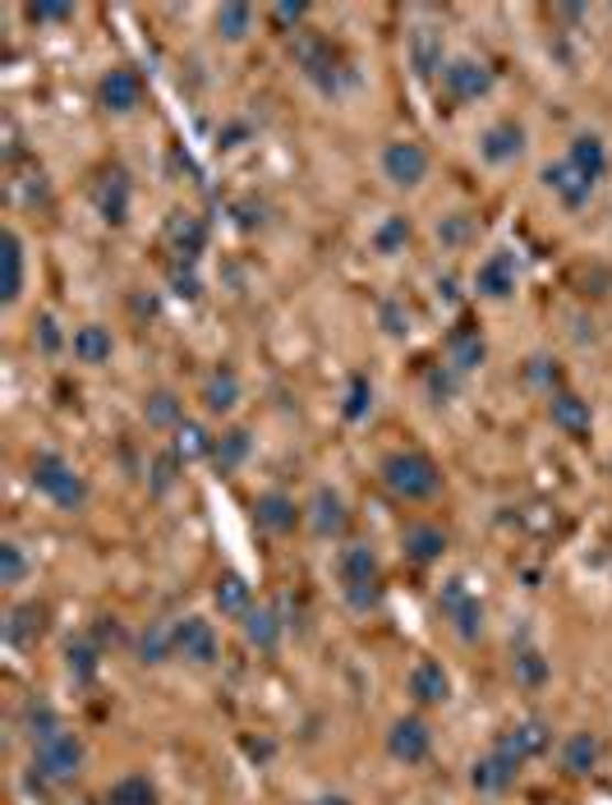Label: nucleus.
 <instances>
[{
  "label": "nucleus",
  "instance_id": "obj_40",
  "mask_svg": "<svg viewBox=\"0 0 612 805\" xmlns=\"http://www.w3.org/2000/svg\"><path fill=\"white\" fill-rule=\"evenodd\" d=\"M212 437H208V428L203 424H181L175 428V456L181 460H198V456H212Z\"/></svg>",
  "mask_w": 612,
  "mask_h": 805
},
{
  "label": "nucleus",
  "instance_id": "obj_49",
  "mask_svg": "<svg viewBox=\"0 0 612 805\" xmlns=\"http://www.w3.org/2000/svg\"><path fill=\"white\" fill-rule=\"evenodd\" d=\"M171 291L181 295V300H198L203 285H198V276H194V263H175V268H171Z\"/></svg>",
  "mask_w": 612,
  "mask_h": 805
},
{
  "label": "nucleus",
  "instance_id": "obj_15",
  "mask_svg": "<svg viewBox=\"0 0 612 805\" xmlns=\"http://www.w3.org/2000/svg\"><path fill=\"white\" fill-rule=\"evenodd\" d=\"M337 576H341V589H354V585H378L382 570H378V553L369 543H346L341 557H337Z\"/></svg>",
  "mask_w": 612,
  "mask_h": 805
},
{
  "label": "nucleus",
  "instance_id": "obj_28",
  "mask_svg": "<svg viewBox=\"0 0 612 805\" xmlns=\"http://www.w3.org/2000/svg\"><path fill=\"white\" fill-rule=\"evenodd\" d=\"M212 603L221 608V617L244 621V612L253 608V589H249V580H244V576H236V570H226V576L212 585Z\"/></svg>",
  "mask_w": 612,
  "mask_h": 805
},
{
  "label": "nucleus",
  "instance_id": "obj_25",
  "mask_svg": "<svg viewBox=\"0 0 612 805\" xmlns=\"http://www.w3.org/2000/svg\"><path fill=\"white\" fill-rule=\"evenodd\" d=\"M253 515H259V525L272 534H291L299 525V507L286 498V492H263V498L253 502Z\"/></svg>",
  "mask_w": 612,
  "mask_h": 805
},
{
  "label": "nucleus",
  "instance_id": "obj_9",
  "mask_svg": "<svg viewBox=\"0 0 612 805\" xmlns=\"http://www.w3.org/2000/svg\"><path fill=\"white\" fill-rule=\"evenodd\" d=\"M382 171H387V180H392V185H401V189H415L419 180L428 175V152H424L419 143H411V139L387 143V148H382Z\"/></svg>",
  "mask_w": 612,
  "mask_h": 805
},
{
  "label": "nucleus",
  "instance_id": "obj_37",
  "mask_svg": "<svg viewBox=\"0 0 612 805\" xmlns=\"http://www.w3.org/2000/svg\"><path fill=\"white\" fill-rule=\"evenodd\" d=\"M19 291H23V240L6 230V285H0V300L14 304Z\"/></svg>",
  "mask_w": 612,
  "mask_h": 805
},
{
  "label": "nucleus",
  "instance_id": "obj_45",
  "mask_svg": "<svg viewBox=\"0 0 612 805\" xmlns=\"http://www.w3.org/2000/svg\"><path fill=\"white\" fill-rule=\"evenodd\" d=\"M405 240H411V217H387L378 226V236H373L378 253H396Z\"/></svg>",
  "mask_w": 612,
  "mask_h": 805
},
{
  "label": "nucleus",
  "instance_id": "obj_13",
  "mask_svg": "<svg viewBox=\"0 0 612 805\" xmlns=\"http://www.w3.org/2000/svg\"><path fill=\"white\" fill-rule=\"evenodd\" d=\"M479 152H483V162H493V166L516 162L521 152H525V129H521L516 120H498V124H489V129H483Z\"/></svg>",
  "mask_w": 612,
  "mask_h": 805
},
{
  "label": "nucleus",
  "instance_id": "obj_11",
  "mask_svg": "<svg viewBox=\"0 0 612 805\" xmlns=\"http://www.w3.org/2000/svg\"><path fill=\"white\" fill-rule=\"evenodd\" d=\"M97 97H101V107H107V111L130 116V111L139 107V101H143V79H139L134 69H124V65H120V69H111L107 79L97 84Z\"/></svg>",
  "mask_w": 612,
  "mask_h": 805
},
{
  "label": "nucleus",
  "instance_id": "obj_38",
  "mask_svg": "<svg viewBox=\"0 0 612 805\" xmlns=\"http://www.w3.org/2000/svg\"><path fill=\"white\" fill-rule=\"evenodd\" d=\"M244 456H249V433H244V428H231V433H226L221 443L212 447V465H217L221 475L240 470V465H244Z\"/></svg>",
  "mask_w": 612,
  "mask_h": 805
},
{
  "label": "nucleus",
  "instance_id": "obj_4",
  "mask_svg": "<svg viewBox=\"0 0 612 805\" xmlns=\"http://www.w3.org/2000/svg\"><path fill=\"white\" fill-rule=\"evenodd\" d=\"M291 51H295V65L309 74V79H314L323 93H341V84H350V74H346V65H341V56H337V46H331L327 37L299 33V37L291 42Z\"/></svg>",
  "mask_w": 612,
  "mask_h": 805
},
{
  "label": "nucleus",
  "instance_id": "obj_8",
  "mask_svg": "<svg viewBox=\"0 0 612 805\" xmlns=\"http://www.w3.org/2000/svg\"><path fill=\"white\" fill-rule=\"evenodd\" d=\"M175 654L189 659V663H198V667L217 663L221 640H217V631H212V621H203V617H181V621H175Z\"/></svg>",
  "mask_w": 612,
  "mask_h": 805
},
{
  "label": "nucleus",
  "instance_id": "obj_41",
  "mask_svg": "<svg viewBox=\"0 0 612 805\" xmlns=\"http://www.w3.org/2000/svg\"><path fill=\"white\" fill-rule=\"evenodd\" d=\"M369 410H373V387H369L364 373H354L350 387H346V405H341V414H346L350 424H360V420H369Z\"/></svg>",
  "mask_w": 612,
  "mask_h": 805
},
{
  "label": "nucleus",
  "instance_id": "obj_55",
  "mask_svg": "<svg viewBox=\"0 0 612 805\" xmlns=\"http://www.w3.org/2000/svg\"><path fill=\"white\" fill-rule=\"evenodd\" d=\"M244 230H253V226H263V203L253 207V203H240V217H236Z\"/></svg>",
  "mask_w": 612,
  "mask_h": 805
},
{
  "label": "nucleus",
  "instance_id": "obj_14",
  "mask_svg": "<svg viewBox=\"0 0 612 805\" xmlns=\"http://www.w3.org/2000/svg\"><path fill=\"white\" fill-rule=\"evenodd\" d=\"M474 291L483 300H512L516 295V258L512 253H493L489 263H479L474 272Z\"/></svg>",
  "mask_w": 612,
  "mask_h": 805
},
{
  "label": "nucleus",
  "instance_id": "obj_42",
  "mask_svg": "<svg viewBox=\"0 0 612 805\" xmlns=\"http://www.w3.org/2000/svg\"><path fill=\"white\" fill-rule=\"evenodd\" d=\"M512 667H516V682H521L525 690H539V686L548 682V659L539 654V649H521Z\"/></svg>",
  "mask_w": 612,
  "mask_h": 805
},
{
  "label": "nucleus",
  "instance_id": "obj_1",
  "mask_svg": "<svg viewBox=\"0 0 612 805\" xmlns=\"http://www.w3.org/2000/svg\"><path fill=\"white\" fill-rule=\"evenodd\" d=\"M382 483L405 502H424L442 488V475L424 452H392L387 460H382Z\"/></svg>",
  "mask_w": 612,
  "mask_h": 805
},
{
  "label": "nucleus",
  "instance_id": "obj_17",
  "mask_svg": "<svg viewBox=\"0 0 612 805\" xmlns=\"http://www.w3.org/2000/svg\"><path fill=\"white\" fill-rule=\"evenodd\" d=\"M97 213L111 226L130 221V180H124V171H107L97 180Z\"/></svg>",
  "mask_w": 612,
  "mask_h": 805
},
{
  "label": "nucleus",
  "instance_id": "obj_56",
  "mask_svg": "<svg viewBox=\"0 0 612 805\" xmlns=\"http://www.w3.org/2000/svg\"><path fill=\"white\" fill-rule=\"evenodd\" d=\"M428 387H433V396L442 401V396L451 392V378H447V373H428Z\"/></svg>",
  "mask_w": 612,
  "mask_h": 805
},
{
  "label": "nucleus",
  "instance_id": "obj_50",
  "mask_svg": "<svg viewBox=\"0 0 612 805\" xmlns=\"http://www.w3.org/2000/svg\"><path fill=\"white\" fill-rule=\"evenodd\" d=\"M378 599H382V580H378V585H354V589H346V603H350L354 612L378 608Z\"/></svg>",
  "mask_w": 612,
  "mask_h": 805
},
{
  "label": "nucleus",
  "instance_id": "obj_58",
  "mask_svg": "<svg viewBox=\"0 0 612 805\" xmlns=\"http://www.w3.org/2000/svg\"><path fill=\"white\" fill-rule=\"evenodd\" d=\"M438 295L442 300H456V281H438Z\"/></svg>",
  "mask_w": 612,
  "mask_h": 805
},
{
  "label": "nucleus",
  "instance_id": "obj_20",
  "mask_svg": "<svg viewBox=\"0 0 612 805\" xmlns=\"http://www.w3.org/2000/svg\"><path fill=\"white\" fill-rule=\"evenodd\" d=\"M544 185H548L557 198H562L567 207H584V203H590V194H594V180H584L571 162L548 166V171H544Z\"/></svg>",
  "mask_w": 612,
  "mask_h": 805
},
{
  "label": "nucleus",
  "instance_id": "obj_21",
  "mask_svg": "<svg viewBox=\"0 0 612 805\" xmlns=\"http://www.w3.org/2000/svg\"><path fill=\"white\" fill-rule=\"evenodd\" d=\"M483 355H489V346H483L479 327H470V323L451 327V336H447V359H451V369H456V373H470V369H479V363H483Z\"/></svg>",
  "mask_w": 612,
  "mask_h": 805
},
{
  "label": "nucleus",
  "instance_id": "obj_36",
  "mask_svg": "<svg viewBox=\"0 0 612 805\" xmlns=\"http://www.w3.org/2000/svg\"><path fill=\"white\" fill-rule=\"evenodd\" d=\"M107 805H162V801H157V787H152L143 773H124L107 792Z\"/></svg>",
  "mask_w": 612,
  "mask_h": 805
},
{
  "label": "nucleus",
  "instance_id": "obj_47",
  "mask_svg": "<svg viewBox=\"0 0 612 805\" xmlns=\"http://www.w3.org/2000/svg\"><path fill=\"white\" fill-rule=\"evenodd\" d=\"M378 318H382V331H387V336H411V308H405L401 300H387V304H382Z\"/></svg>",
  "mask_w": 612,
  "mask_h": 805
},
{
  "label": "nucleus",
  "instance_id": "obj_2",
  "mask_svg": "<svg viewBox=\"0 0 612 805\" xmlns=\"http://www.w3.org/2000/svg\"><path fill=\"white\" fill-rule=\"evenodd\" d=\"M84 760H88V750H84L79 737L69 732V727H61L56 737H46V741L33 746V773L42 777V783H51V787H69L74 777L84 773Z\"/></svg>",
  "mask_w": 612,
  "mask_h": 805
},
{
  "label": "nucleus",
  "instance_id": "obj_54",
  "mask_svg": "<svg viewBox=\"0 0 612 805\" xmlns=\"http://www.w3.org/2000/svg\"><path fill=\"white\" fill-rule=\"evenodd\" d=\"M37 341H42V350H61V331H56V323H51V318L37 323Z\"/></svg>",
  "mask_w": 612,
  "mask_h": 805
},
{
  "label": "nucleus",
  "instance_id": "obj_52",
  "mask_svg": "<svg viewBox=\"0 0 612 805\" xmlns=\"http://www.w3.org/2000/svg\"><path fill=\"white\" fill-rule=\"evenodd\" d=\"M175 460H181V456L171 452V456H162L157 465H152V488H157V492H166V488H171V479H175Z\"/></svg>",
  "mask_w": 612,
  "mask_h": 805
},
{
  "label": "nucleus",
  "instance_id": "obj_16",
  "mask_svg": "<svg viewBox=\"0 0 612 805\" xmlns=\"http://www.w3.org/2000/svg\"><path fill=\"white\" fill-rule=\"evenodd\" d=\"M411 695L419 699V705H447L451 699V677H447V667L438 663V659H419L415 667H411Z\"/></svg>",
  "mask_w": 612,
  "mask_h": 805
},
{
  "label": "nucleus",
  "instance_id": "obj_53",
  "mask_svg": "<svg viewBox=\"0 0 612 805\" xmlns=\"http://www.w3.org/2000/svg\"><path fill=\"white\" fill-rule=\"evenodd\" d=\"M438 236H442V240H451V244H456V240H466V236H470V221H466V217H451L447 226H438Z\"/></svg>",
  "mask_w": 612,
  "mask_h": 805
},
{
  "label": "nucleus",
  "instance_id": "obj_26",
  "mask_svg": "<svg viewBox=\"0 0 612 805\" xmlns=\"http://www.w3.org/2000/svg\"><path fill=\"white\" fill-rule=\"evenodd\" d=\"M567 162L584 175V180H603V171H608V148H603V139L599 134H576L571 139V148H567Z\"/></svg>",
  "mask_w": 612,
  "mask_h": 805
},
{
  "label": "nucleus",
  "instance_id": "obj_31",
  "mask_svg": "<svg viewBox=\"0 0 612 805\" xmlns=\"http://www.w3.org/2000/svg\"><path fill=\"white\" fill-rule=\"evenodd\" d=\"M203 405H208L212 414H226L240 405V378L236 369H217L208 382H203Z\"/></svg>",
  "mask_w": 612,
  "mask_h": 805
},
{
  "label": "nucleus",
  "instance_id": "obj_19",
  "mask_svg": "<svg viewBox=\"0 0 612 805\" xmlns=\"http://www.w3.org/2000/svg\"><path fill=\"white\" fill-rule=\"evenodd\" d=\"M46 635V603H19L6 617V640L14 649H33Z\"/></svg>",
  "mask_w": 612,
  "mask_h": 805
},
{
  "label": "nucleus",
  "instance_id": "obj_48",
  "mask_svg": "<svg viewBox=\"0 0 612 805\" xmlns=\"http://www.w3.org/2000/svg\"><path fill=\"white\" fill-rule=\"evenodd\" d=\"M304 14H309V6H304V0H282V6H272V23L282 33H291V29H299L304 23Z\"/></svg>",
  "mask_w": 612,
  "mask_h": 805
},
{
  "label": "nucleus",
  "instance_id": "obj_34",
  "mask_svg": "<svg viewBox=\"0 0 612 805\" xmlns=\"http://www.w3.org/2000/svg\"><path fill=\"white\" fill-rule=\"evenodd\" d=\"M442 553H447V534H442V530H433V525H415L411 534H405V557H411V562L428 566V562H438Z\"/></svg>",
  "mask_w": 612,
  "mask_h": 805
},
{
  "label": "nucleus",
  "instance_id": "obj_5",
  "mask_svg": "<svg viewBox=\"0 0 612 805\" xmlns=\"http://www.w3.org/2000/svg\"><path fill=\"white\" fill-rule=\"evenodd\" d=\"M438 608H442V617H451V627H456V635H461V640H479L483 635V603L470 594L466 580H447L438 589Z\"/></svg>",
  "mask_w": 612,
  "mask_h": 805
},
{
  "label": "nucleus",
  "instance_id": "obj_46",
  "mask_svg": "<svg viewBox=\"0 0 612 805\" xmlns=\"http://www.w3.org/2000/svg\"><path fill=\"white\" fill-rule=\"evenodd\" d=\"M29 576V562H23L19 543H0V585H19Z\"/></svg>",
  "mask_w": 612,
  "mask_h": 805
},
{
  "label": "nucleus",
  "instance_id": "obj_32",
  "mask_svg": "<svg viewBox=\"0 0 612 805\" xmlns=\"http://www.w3.org/2000/svg\"><path fill=\"white\" fill-rule=\"evenodd\" d=\"M111 350H116V341H111V331H107V327L88 323V327L74 331V359H84V363H107V359H111Z\"/></svg>",
  "mask_w": 612,
  "mask_h": 805
},
{
  "label": "nucleus",
  "instance_id": "obj_6",
  "mask_svg": "<svg viewBox=\"0 0 612 805\" xmlns=\"http://www.w3.org/2000/svg\"><path fill=\"white\" fill-rule=\"evenodd\" d=\"M428 750H433V727L424 722V718H396L392 722V732H387V755L396 760V764H405V769H415V764H424L428 760Z\"/></svg>",
  "mask_w": 612,
  "mask_h": 805
},
{
  "label": "nucleus",
  "instance_id": "obj_22",
  "mask_svg": "<svg viewBox=\"0 0 612 805\" xmlns=\"http://www.w3.org/2000/svg\"><path fill=\"white\" fill-rule=\"evenodd\" d=\"M134 654L143 667H162L166 659H181L175 654V621H147V631L139 635Z\"/></svg>",
  "mask_w": 612,
  "mask_h": 805
},
{
  "label": "nucleus",
  "instance_id": "obj_44",
  "mask_svg": "<svg viewBox=\"0 0 612 805\" xmlns=\"http://www.w3.org/2000/svg\"><path fill=\"white\" fill-rule=\"evenodd\" d=\"M525 378H529L534 387H544L548 396H553V392H562V363L548 359V355H534V359H529V369H525Z\"/></svg>",
  "mask_w": 612,
  "mask_h": 805
},
{
  "label": "nucleus",
  "instance_id": "obj_18",
  "mask_svg": "<svg viewBox=\"0 0 612 805\" xmlns=\"http://www.w3.org/2000/svg\"><path fill=\"white\" fill-rule=\"evenodd\" d=\"M166 240L175 253H181V263H194L203 253V244H208V226H203V217H194V213H175V217H166Z\"/></svg>",
  "mask_w": 612,
  "mask_h": 805
},
{
  "label": "nucleus",
  "instance_id": "obj_51",
  "mask_svg": "<svg viewBox=\"0 0 612 805\" xmlns=\"http://www.w3.org/2000/svg\"><path fill=\"white\" fill-rule=\"evenodd\" d=\"M23 14H29V23H69L74 6H29Z\"/></svg>",
  "mask_w": 612,
  "mask_h": 805
},
{
  "label": "nucleus",
  "instance_id": "obj_33",
  "mask_svg": "<svg viewBox=\"0 0 612 805\" xmlns=\"http://www.w3.org/2000/svg\"><path fill=\"white\" fill-rule=\"evenodd\" d=\"M411 61H415V74H424V79H433L438 69H447V65H442V33L419 29V33L411 37Z\"/></svg>",
  "mask_w": 612,
  "mask_h": 805
},
{
  "label": "nucleus",
  "instance_id": "obj_29",
  "mask_svg": "<svg viewBox=\"0 0 612 805\" xmlns=\"http://www.w3.org/2000/svg\"><path fill=\"white\" fill-rule=\"evenodd\" d=\"M548 414H553V424L562 433H571V437L590 433V401H580L571 392H553L548 396Z\"/></svg>",
  "mask_w": 612,
  "mask_h": 805
},
{
  "label": "nucleus",
  "instance_id": "obj_35",
  "mask_svg": "<svg viewBox=\"0 0 612 805\" xmlns=\"http://www.w3.org/2000/svg\"><path fill=\"white\" fill-rule=\"evenodd\" d=\"M65 667H69L74 682H92L97 667H101V649H97V640H69V644H65Z\"/></svg>",
  "mask_w": 612,
  "mask_h": 805
},
{
  "label": "nucleus",
  "instance_id": "obj_3",
  "mask_svg": "<svg viewBox=\"0 0 612 805\" xmlns=\"http://www.w3.org/2000/svg\"><path fill=\"white\" fill-rule=\"evenodd\" d=\"M33 488L42 492L46 502H56L61 511H79V507L88 502V483H84V475L74 470L65 456H56V452H42V456L33 460Z\"/></svg>",
  "mask_w": 612,
  "mask_h": 805
},
{
  "label": "nucleus",
  "instance_id": "obj_24",
  "mask_svg": "<svg viewBox=\"0 0 612 805\" xmlns=\"http://www.w3.org/2000/svg\"><path fill=\"white\" fill-rule=\"evenodd\" d=\"M240 631H244V644H249V649H263V654H267V649L282 644V617H276V608H263V603H259V608L244 612Z\"/></svg>",
  "mask_w": 612,
  "mask_h": 805
},
{
  "label": "nucleus",
  "instance_id": "obj_7",
  "mask_svg": "<svg viewBox=\"0 0 612 805\" xmlns=\"http://www.w3.org/2000/svg\"><path fill=\"white\" fill-rule=\"evenodd\" d=\"M516 773H521V760L512 755V750L493 746L483 760H474V769H470V787H474L479 796H502L506 787L516 783Z\"/></svg>",
  "mask_w": 612,
  "mask_h": 805
},
{
  "label": "nucleus",
  "instance_id": "obj_12",
  "mask_svg": "<svg viewBox=\"0 0 612 805\" xmlns=\"http://www.w3.org/2000/svg\"><path fill=\"white\" fill-rule=\"evenodd\" d=\"M442 84H447V93H451L456 101H474V97H483V93L493 88V69L466 56V61H451V65L442 69Z\"/></svg>",
  "mask_w": 612,
  "mask_h": 805
},
{
  "label": "nucleus",
  "instance_id": "obj_23",
  "mask_svg": "<svg viewBox=\"0 0 612 805\" xmlns=\"http://www.w3.org/2000/svg\"><path fill=\"white\" fill-rule=\"evenodd\" d=\"M309 525H314L318 539H337V534L346 530V502H341V492H331V488H318V492H314V502H309Z\"/></svg>",
  "mask_w": 612,
  "mask_h": 805
},
{
  "label": "nucleus",
  "instance_id": "obj_57",
  "mask_svg": "<svg viewBox=\"0 0 612 805\" xmlns=\"http://www.w3.org/2000/svg\"><path fill=\"white\" fill-rule=\"evenodd\" d=\"M309 805H350V796H337V792H327V796H318V801H309Z\"/></svg>",
  "mask_w": 612,
  "mask_h": 805
},
{
  "label": "nucleus",
  "instance_id": "obj_43",
  "mask_svg": "<svg viewBox=\"0 0 612 805\" xmlns=\"http://www.w3.org/2000/svg\"><path fill=\"white\" fill-rule=\"evenodd\" d=\"M143 414H147L152 428H181V401H175L171 392H152Z\"/></svg>",
  "mask_w": 612,
  "mask_h": 805
},
{
  "label": "nucleus",
  "instance_id": "obj_27",
  "mask_svg": "<svg viewBox=\"0 0 612 805\" xmlns=\"http://www.w3.org/2000/svg\"><path fill=\"white\" fill-rule=\"evenodd\" d=\"M599 755H603V746H599L594 732H571V737L562 741V769H567L571 777L594 773V769H599Z\"/></svg>",
  "mask_w": 612,
  "mask_h": 805
},
{
  "label": "nucleus",
  "instance_id": "obj_39",
  "mask_svg": "<svg viewBox=\"0 0 612 805\" xmlns=\"http://www.w3.org/2000/svg\"><path fill=\"white\" fill-rule=\"evenodd\" d=\"M217 33L226 42H244L253 33V10L244 6V0H236V6H221L217 10Z\"/></svg>",
  "mask_w": 612,
  "mask_h": 805
},
{
  "label": "nucleus",
  "instance_id": "obj_10",
  "mask_svg": "<svg viewBox=\"0 0 612 805\" xmlns=\"http://www.w3.org/2000/svg\"><path fill=\"white\" fill-rule=\"evenodd\" d=\"M493 746L512 750V755H516L521 764H529V760L548 755V746H553V727H548L544 718H525V722H516V727H506V732H502Z\"/></svg>",
  "mask_w": 612,
  "mask_h": 805
},
{
  "label": "nucleus",
  "instance_id": "obj_30",
  "mask_svg": "<svg viewBox=\"0 0 612 805\" xmlns=\"http://www.w3.org/2000/svg\"><path fill=\"white\" fill-rule=\"evenodd\" d=\"M19 727H23V732H29V741L37 746V741H46V737H56V732H61V727H65V722H61V714H56V709H51V705H46V699H42V695H33V699H29V705H23V709H19Z\"/></svg>",
  "mask_w": 612,
  "mask_h": 805
}]
</instances>
